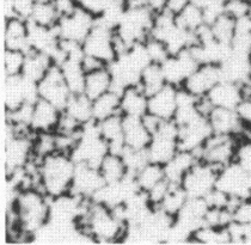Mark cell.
Here are the masks:
<instances>
[{
    "mask_svg": "<svg viewBox=\"0 0 251 245\" xmlns=\"http://www.w3.org/2000/svg\"><path fill=\"white\" fill-rule=\"evenodd\" d=\"M40 98L48 100L60 110H64L70 100L72 92L68 89L61 69L59 65L54 64L48 71L45 78L39 83Z\"/></svg>",
    "mask_w": 251,
    "mask_h": 245,
    "instance_id": "cell-11",
    "label": "cell"
},
{
    "mask_svg": "<svg viewBox=\"0 0 251 245\" xmlns=\"http://www.w3.org/2000/svg\"><path fill=\"white\" fill-rule=\"evenodd\" d=\"M177 86L165 84L162 89L149 97L147 113L160 120H174L177 110Z\"/></svg>",
    "mask_w": 251,
    "mask_h": 245,
    "instance_id": "cell-19",
    "label": "cell"
},
{
    "mask_svg": "<svg viewBox=\"0 0 251 245\" xmlns=\"http://www.w3.org/2000/svg\"><path fill=\"white\" fill-rule=\"evenodd\" d=\"M225 13L234 20L247 17L250 13V4L248 0H226Z\"/></svg>",
    "mask_w": 251,
    "mask_h": 245,
    "instance_id": "cell-45",
    "label": "cell"
},
{
    "mask_svg": "<svg viewBox=\"0 0 251 245\" xmlns=\"http://www.w3.org/2000/svg\"><path fill=\"white\" fill-rule=\"evenodd\" d=\"M190 242L202 244H225L231 243V238L227 227L219 228L203 225L194 232Z\"/></svg>",
    "mask_w": 251,
    "mask_h": 245,
    "instance_id": "cell-38",
    "label": "cell"
},
{
    "mask_svg": "<svg viewBox=\"0 0 251 245\" xmlns=\"http://www.w3.org/2000/svg\"><path fill=\"white\" fill-rule=\"evenodd\" d=\"M111 85H113V75L106 66L104 69L86 73L84 94L90 99L94 100L105 92H108L111 89Z\"/></svg>",
    "mask_w": 251,
    "mask_h": 245,
    "instance_id": "cell-30",
    "label": "cell"
},
{
    "mask_svg": "<svg viewBox=\"0 0 251 245\" xmlns=\"http://www.w3.org/2000/svg\"><path fill=\"white\" fill-rule=\"evenodd\" d=\"M59 66L72 95L84 94L86 72L83 69L81 60L68 58L64 62H61Z\"/></svg>",
    "mask_w": 251,
    "mask_h": 245,
    "instance_id": "cell-31",
    "label": "cell"
},
{
    "mask_svg": "<svg viewBox=\"0 0 251 245\" xmlns=\"http://www.w3.org/2000/svg\"><path fill=\"white\" fill-rule=\"evenodd\" d=\"M62 111L70 115L72 119H75L81 126L94 121L92 100L85 94L72 95L67 105Z\"/></svg>",
    "mask_w": 251,
    "mask_h": 245,
    "instance_id": "cell-32",
    "label": "cell"
},
{
    "mask_svg": "<svg viewBox=\"0 0 251 245\" xmlns=\"http://www.w3.org/2000/svg\"><path fill=\"white\" fill-rule=\"evenodd\" d=\"M234 162L241 165L248 173H251V141L249 139L239 138Z\"/></svg>",
    "mask_w": 251,
    "mask_h": 245,
    "instance_id": "cell-44",
    "label": "cell"
},
{
    "mask_svg": "<svg viewBox=\"0 0 251 245\" xmlns=\"http://www.w3.org/2000/svg\"><path fill=\"white\" fill-rule=\"evenodd\" d=\"M114 35L115 32L113 29L96 20L94 28L87 35L85 41L81 43L84 53L102 60L106 65L111 64L117 56L114 45Z\"/></svg>",
    "mask_w": 251,
    "mask_h": 245,
    "instance_id": "cell-9",
    "label": "cell"
},
{
    "mask_svg": "<svg viewBox=\"0 0 251 245\" xmlns=\"http://www.w3.org/2000/svg\"><path fill=\"white\" fill-rule=\"evenodd\" d=\"M119 114H121V94L119 92L109 90L102 96L92 100L94 121L100 122Z\"/></svg>",
    "mask_w": 251,
    "mask_h": 245,
    "instance_id": "cell-29",
    "label": "cell"
},
{
    "mask_svg": "<svg viewBox=\"0 0 251 245\" xmlns=\"http://www.w3.org/2000/svg\"><path fill=\"white\" fill-rule=\"evenodd\" d=\"M110 1L111 0H77L79 6L94 15L96 18L104 12Z\"/></svg>",
    "mask_w": 251,
    "mask_h": 245,
    "instance_id": "cell-48",
    "label": "cell"
},
{
    "mask_svg": "<svg viewBox=\"0 0 251 245\" xmlns=\"http://www.w3.org/2000/svg\"><path fill=\"white\" fill-rule=\"evenodd\" d=\"M100 135L109 145V152L120 154L126 148L124 141V123H122V114L114 115L103 121L97 122Z\"/></svg>",
    "mask_w": 251,
    "mask_h": 245,
    "instance_id": "cell-25",
    "label": "cell"
},
{
    "mask_svg": "<svg viewBox=\"0 0 251 245\" xmlns=\"http://www.w3.org/2000/svg\"><path fill=\"white\" fill-rule=\"evenodd\" d=\"M100 172L105 183H116L128 175L127 167L120 154L109 152L100 165Z\"/></svg>",
    "mask_w": 251,
    "mask_h": 245,
    "instance_id": "cell-33",
    "label": "cell"
},
{
    "mask_svg": "<svg viewBox=\"0 0 251 245\" xmlns=\"http://www.w3.org/2000/svg\"><path fill=\"white\" fill-rule=\"evenodd\" d=\"M125 146L132 149H146L152 140V134L139 116L122 115Z\"/></svg>",
    "mask_w": 251,
    "mask_h": 245,
    "instance_id": "cell-21",
    "label": "cell"
},
{
    "mask_svg": "<svg viewBox=\"0 0 251 245\" xmlns=\"http://www.w3.org/2000/svg\"><path fill=\"white\" fill-rule=\"evenodd\" d=\"M146 149L150 162L165 165L178 152V139L155 133L152 135L151 143Z\"/></svg>",
    "mask_w": 251,
    "mask_h": 245,
    "instance_id": "cell-23",
    "label": "cell"
},
{
    "mask_svg": "<svg viewBox=\"0 0 251 245\" xmlns=\"http://www.w3.org/2000/svg\"><path fill=\"white\" fill-rule=\"evenodd\" d=\"M187 4H189V0H168V7L166 9L170 10L175 15H177Z\"/></svg>",
    "mask_w": 251,
    "mask_h": 245,
    "instance_id": "cell-53",
    "label": "cell"
},
{
    "mask_svg": "<svg viewBox=\"0 0 251 245\" xmlns=\"http://www.w3.org/2000/svg\"><path fill=\"white\" fill-rule=\"evenodd\" d=\"M108 153L109 145L100 135L97 122L91 121L81 128L77 144L70 156L75 164L100 168L103 158Z\"/></svg>",
    "mask_w": 251,
    "mask_h": 245,
    "instance_id": "cell-5",
    "label": "cell"
},
{
    "mask_svg": "<svg viewBox=\"0 0 251 245\" xmlns=\"http://www.w3.org/2000/svg\"><path fill=\"white\" fill-rule=\"evenodd\" d=\"M212 134L213 129L208 119L202 116L187 126L179 127L178 148L194 152L200 160L201 149Z\"/></svg>",
    "mask_w": 251,
    "mask_h": 245,
    "instance_id": "cell-14",
    "label": "cell"
},
{
    "mask_svg": "<svg viewBox=\"0 0 251 245\" xmlns=\"http://www.w3.org/2000/svg\"><path fill=\"white\" fill-rule=\"evenodd\" d=\"M147 7L157 15V13L166 10V7H168V0H149Z\"/></svg>",
    "mask_w": 251,
    "mask_h": 245,
    "instance_id": "cell-52",
    "label": "cell"
},
{
    "mask_svg": "<svg viewBox=\"0 0 251 245\" xmlns=\"http://www.w3.org/2000/svg\"><path fill=\"white\" fill-rule=\"evenodd\" d=\"M25 53L21 50L5 49L2 54V71L5 75L21 74L25 61Z\"/></svg>",
    "mask_w": 251,
    "mask_h": 245,
    "instance_id": "cell-42",
    "label": "cell"
},
{
    "mask_svg": "<svg viewBox=\"0 0 251 245\" xmlns=\"http://www.w3.org/2000/svg\"><path fill=\"white\" fill-rule=\"evenodd\" d=\"M62 110L56 108L48 100L40 98L34 105L30 128L35 134L39 133H55Z\"/></svg>",
    "mask_w": 251,
    "mask_h": 245,
    "instance_id": "cell-18",
    "label": "cell"
},
{
    "mask_svg": "<svg viewBox=\"0 0 251 245\" xmlns=\"http://www.w3.org/2000/svg\"><path fill=\"white\" fill-rule=\"evenodd\" d=\"M145 46L147 51H149L150 58H151V61L154 62V64H163L170 56L168 48L162 41L150 36L149 40L145 42Z\"/></svg>",
    "mask_w": 251,
    "mask_h": 245,
    "instance_id": "cell-43",
    "label": "cell"
},
{
    "mask_svg": "<svg viewBox=\"0 0 251 245\" xmlns=\"http://www.w3.org/2000/svg\"><path fill=\"white\" fill-rule=\"evenodd\" d=\"M233 221L243 225H251V197L242 198L232 211Z\"/></svg>",
    "mask_w": 251,
    "mask_h": 245,
    "instance_id": "cell-46",
    "label": "cell"
},
{
    "mask_svg": "<svg viewBox=\"0 0 251 245\" xmlns=\"http://www.w3.org/2000/svg\"><path fill=\"white\" fill-rule=\"evenodd\" d=\"M239 138L241 137L213 133L201 149L200 160L222 170L226 165L234 162Z\"/></svg>",
    "mask_w": 251,
    "mask_h": 245,
    "instance_id": "cell-6",
    "label": "cell"
},
{
    "mask_svg": "<svg viewBox=\"0 0 251 245\" xmlns=\"http://www.w3.org/2000/svg\"><path fill=\"white\" fill-rule=\"evenodd\" d=\"M188 197L189 196L181 184H171L168 194L165 195V197L163 198V201L157 208H159L160 211L169 214L170 217L176 218L181 212V209L183 208Z\"/></svg>",
    "mask_w": 251,
    "mask_h": 245,
    "instance_id": "cell-35",
    "label": "cell"
},
{
    "mask_svg": "<svg viewBox=\"0 0 251 245\" xmlns=\"http://www.w3.org/2000/svg\"><path fill=\"white\" fill-rule=\"evenodd\" d=\"M165 179L164 165L155 164V163L149 162L144 168H141L135 173V181L138 187L143 192H150L155 184Z\"/></svg>",
    "mask_w": 251,
    "mask_h": 245,
    "instance_id": "cell-37",
    "label": "cell"
},
{
    "mask_svg": "<svg viewBox=\"0 0 251 245\" xmlns=\"http://www.w3.org/2000/svg\"><path fill=\"white\" fill-rule=\"evenodd\" d=\"M4 47L5 49L21 50L25 54L31 51L28 42V21L20 17L5 20Z\"/></svg>",
    "mask_w": 251,
    "mask_h": 245,
    "instance_id": "cell-22",
    "label": "cell"
},
{
    "mask_svg": "<svg viewBox=\"0 0 251 245\" xmlns=\"http://www.w3.org/2000/svg\"><path fill=\"white\" fill-rule=\"evenodd\" d=\"M176 22L179 26L189 31L195 32L196 30L200 29L204 23L203 11L201 7L196 6L194 4H187L176 15Z\"/></svg>",
    "mask_w": 251,
    "mask_h": 245,
    "instance_id": "cell-39",
    "label": "cell"
},
{
    "mask_svg": "<svg viewBox=\"0 0 251 245\" xmlns=\"http://www.w3.org/2000/svg\"><path fill=\"white\" fill-rule=\"evenodd\" d=\"M53 65V60L48 54L31 50L26 53L25 61H24V66L21 74L29 80L40 83Z\"/></svg>",
    "mask_w": 251,
    "mask_h": 245,
    "instance_id": "cell-28",
    "label": "cell"
},
{
    "mask_svg": "<svg viewBox=\"0 0 251 245\" xmlns=\"http://www.w3.org/2000/svg\"><path fill=\"white\" fill-rule=\"evenodd\" d=\"M198 162L199 158L194 152L178 149L173 159L169 160L164 165L165 178L171 184H181L188 171Z\"/></svg>",
    "mask_w": 251,
    "mask_h": 245,
    "instance_id": "cell-26",
    "label": "cell"
},
{
    "mask_svg": "<svg viewBox=\"0 0 251 245\" xmlns=\"http://www.w3.org/2000/svg\"><path fill=\"white\" fill-rule=\"evenodd\" d=\"M206 97L214 108L236 110L244 99V91H243V86L239 84L222 80L207 94Z\"/></svg>",
    "mask_w": 251,
    "mask_h": 245,
    "instance_id": "cell-20",
    "label": "cell"
},
{
    "mask_svg": "<svg viewBox=\"0 0 251 245\" xmlns=\"http://www.w3.org/2000/svg\"><path fill=\"white\" fill-rule=\"evenodd\" d=\"M35 4H36V0H4L5 20L20 17L28 21Z\"/></svg>",
    "mask_w": 251,
    "mask_h": 245,
    "instance_id": "cell-41",
    "label": "cell"
},
{
    "mask_svg": "<svg viewBox=\"0 0 251 245\" xmlns=\"http://www.w3.org/2000/svg\"><path fill=\"white\" fill-rule=\"evenodd\" d=\"M248 1H249V4H250V13H249V16L251 17V0H248Z\"/></svg>",
    "mask_w": 251,
    "mask_h": 245,
    "instance_id": "cell-55",
    "label": "cell"
},
{
    "mask_svg": "<svg viewBox=\"0 0 251 245\" xmlns=\"http://www.w3.org/2000/svg\"><path fill=\"white\" fill-rule=\"evenodd\" d=\"M49 200L42 190L30 188L20 190L12 202L7 203V211L13 213L24 238L32 239L35 233L49 221Z\"/></svg>",
    "mask_w": 251,
    "mask_h": 245,
    "instance_id": "cell-2",
    "label": "cell"
},
{
    "mask_svg": "<svg viewBox=\"0 0 251 245\" xmlns=\"http://www.w3.org/2000/svg\"><path fill=\"white\" fill-rule=\"evenodd\" d=\"M208 121L214 134L244 137L247 127L239 119L236 110L225 108H213Z\"/></svg>",
    "mask_w": 251,
    "mask_h": 245,
    "instance_id": "cell-17",
    "label": "cell"
},
{
    "mask_svg": "<svg viewBox=\"0 0 251 245\" xmlns=\"http://www.w3.org/2000/svg\"><path fill=\"white\" fill-rule=\"evenodd\" d=\"M75 163L70 154L54 152L39 159V189L49 198L68 194L73 183Z\"/></svg>",
    "mask_w": 251,
    "mask_h": 245,
    "instance_id": "cell-3",
    "label": "cell"
},
{
    "mask_svg": "<svg viewBox=\"0 0 251 245\" xmlns=\"http://www.w3.org/2000/svg\"><path fill=\"white\" fill-rule=\"evenodd\" d=\"M34 134H15L4 141V167L6 177L22 170L34 157Z\"/></svg>",
    "mask_w": 251,
    "mask_h": 245,
    "instance_id": "cell-7",
    "label": "cell"
},
{
    "mask_svg": "<svg viewBox=\"0 0 251 245\" xmlns=\"http://www.w3.org/2000/svg\"><path fill=\"white\" fill-rule=\"evenodd\" d=\"M77 226L89 241L97 243L124 242L128 227L113 209L92 200L78 219Z\"/></svg>",
    "mask_w": 251,
    "mask_h": 245,
    "instance_id": "cell-1",
    "label": "cell"
},
{
    "mask_svg": "<svg viewBox=\"0 0 251 245\" xmlns=\"http://www.w3.org/2000/svg\"><path fill=\"white\" fill-rule=\"evenodd\" d=\"M105 184L100 169L87 164H75L71 194L91 200L95 194Z\"/></svg>",
    "mask_w": 251,
    "mask_h": 245,
    "instance_id": "cell-16",
    "label": "cell"
},
{
    "mask_svg": "<svg viewBox=\"0 0 251 245\" xmlns=\"http://www.w3.org/2000/svg\"><path fill=\"white\" fill-rule=\"evenodd\" d=\"M222 80L223 77L220 65H200L198 70L188 77L181 88L189 91L194 96L200 98L207 96V94Z\"/></svg>",
    "mask_w": 251,
    "mask_h": 245,
    "instance_id": "cell-15",
    "label": "cell"
},
{
    "mask_svg": "<svg viewBox=\"0 0 251 245\" xmlns=\"http://www.w3.org/2000/svg\"><path fill=\"white\" fill-rule=\"evenodd\" d=\"M60 15L53 0H36L34 10L28 21L34 22L42 26L53 28L58 24Z\"/></svg>",
    "mask_w": 251,
    "mask_h": 245,
    "instance_id": "cell-34",
    "label": "cell"
},
{
    "mask_svg": "<svg viewBox=\"0 0 251 245\" xmlns=\"http://www.w3.org/2000/svg\"><path fill=\"white\" fill-rule=\"evenodd\" d=\"M95 23L96 17L78 5L72 13L60 17L55 28L60 40L83 43L94 28Z\"/></svg>",
    "mask_w": 251,
    "mask_h": 245,
    "instance_id": "cell-8",
    "label": "cell"
},
{
    "mask_svg": "<svg viewBox=\"0 0 251 245\" xmlns=\"http://www.w3.org/2000/svg\"><path fill=\"white\" fill-rule=\"evenodd\" d=\"M171 183L168 181V179H163L162 182H159L158 184L152 188L150 192H147V195H149L150 203H151L152 207L157 208L158 206L160 205V202L163 201V198L165 197V195L168 194L169 189H170Z\"/></svg>",
    "mask_w": 251,
    "mask_h": 245,
    "instance_id": "cell-47",
    "label": "cell"
},
{
    "mask_svg": "<svg viewBox=\"0 0 251 245\" xmlns=\"http://www.w3.org/2000/svg\"><path fill=\"white\" fill-rule=\"evenodd\" d=\"M211 1L212 0H189L190 4L196 5V6L201 7V9H204V7H206Z\"/></svg>",
    "mask_w": 251,
    "mask_h": 245,
    "instance_id": "cell-54",
    "label": "cell"
},
{
    "mask_svg": "<svg viewBox=\"0 0 251 245\" xmlns=\"http://www.w3.org/2000/svg\"><path fill=\"white\" fill-rule=\"evenodd\" d=\"M160 66L166 84L181 88L188 77L198 70L200 64L192 55L189 49H185L177 55L169 56Z\"/></svg>",
    "mask_w": 251,
    "mask_h": 245,
    "instance_id": "cell-13",
    "label": "cell"
},
{
    "mask_svg": "<svg viewBox=\"0 0 251 245\" xmlns=\"http://www.w3.org/2000/svg\"><path fill=\"white\" fill-rule=\"evenodd\" d=\"M81 65H83V69L86 73L94 72V71L104 69V67L108 66L105 62L102 61V60L94 58V56L86 55V54L84 55L83 60H81Z\"/></svg>",
    "mask_w": 251,
    "mask_h": 245,
    "instance_id": "cell-51",
    "label": "cell"
},
{
    "mask_svg": "<svg viewBox=\"0 0 251 245\" xmlns=\"http://www.w3.org/2000/svg\"><path fill=\"white\" fill-rule=\"evenodd\" d=\"M219 171L217 168L199 160L182 179L181 186L189 197H204L215 188Z\"/></svg>",
    "mask_w": 251,
    "mask_h": 245,
    "instance_id": "cell-10",
    "label": "cell"
},
{
    "mask_svg": "<svg viewBox=\"0 0 251 245\" xmlns=\"http://www.w3.org/2000/svg\"><path fill=\"white\" fill-rule=\"evenodd\" d=\"M237 114H238L241 121L244 123L245 127L251 126V97L244 98L242 100L241 104L236 109Z\"/></svg>",
    "mask_w": 251,
    "mask_h": 245,
    "instance_id": "cell-49",
    "label": "cell"
},
{
    "mask_svg": "<svg viewBox=\"0 0 251 245\" xmlns=\"http://www.w3.org/2000/svg\"><path fill=\"white\" fill-rule=\"evenodd\" d=\"M149 110V97L140 86H128L121 95L122 115L143 118Z\"/></svg>",
    "mask_w": 251,
    "mask_h": 245,
    "instance_id": "cell-27",
    "label": "cell"
},
{
    "mask_svg": "<svg viewBox=\"0 0 251 245\" xmlns=\"http://www.w3.org/2000/svg\"><path fill=\"white\" fill-rule=\"evenodd\" d=\"M155 13L147 6L128 7L116 26L117 39L129 49L136 43H145L151 35Z\"/></svg>",
    "mask_w": 251,
    "mask_h": 245,
    "instance_id": "cell-4",
    "label": "cell"
},
{
    "mask_svg": "<svg viewBox=\"0 0 251 245\" xmlns=\"http://www.w3.org/2000/svg\"><path fill=\"white\" fill-rule=\"evenodd\" d=\"M1 99L5 113L15 111L26 103L23 75H5L2 79Z\"/></svg>",
    "mask_w": 251,
    "mask_h": 245,
    "instance_id": "cell-24",
    "label": "cell"
},
{
    "mask_svg": "<svg viewBox=\"0 0 251 245\" xmlns=\"http://www.w3.org/2000/svg\"><path fill=\"white\" fill-rule=\"evenodd\" d=\"M60 17L72 13L78 7L77 0H53Z\"/></svg>",
    "mask_w": 251,
    "mask_h": 245,
    "instance_id": "cell-50",
    "label": "cell"
},
{
    "mask_svg": "<svg viewBox=\"0 0 251 245\" xmlns=\"http://www.w3.org/2000/svg\"><path fill=\"white\" fill-rule=\"evenodd\" d=\"M166 84L164 74H163L160 64H150L141 73L139 86L146 94L147 97L152 96L158 90H160Z\"/></svg>",
    "mask_w": 251,
    "mask_h": 245,
    "instance_id": "cell-36",
    "label": "cell"
},
{
    "mask_svg": "<svg viewBox=\"0 0 251 245\" xmlns=\"http://www.w3.org/2000/svg\"><path fill=\"white\" fill-rule=\"evenodd\" d=\"M211 29L215 40L222 43L231 45L234 36V30H236V20L228 16L227 13H224L214 23L211 24Z\"/></svg>",
    "mask_w": 251,
    "mask_h": 245,
    "instance_id": "cell-40",
    "label": "cell"
},
{
    "mask_svg": "<svg viewBox=\"0 0 251 245\" xmlns=\"http://www.w3.org/2000/svg\"><path fill=\"white\" fill-rule=\"evenodd\" d=\"M215 188L228 196L239 198L251 197L249 173L236 162H232L219 171Z\"/></svg>",
    "mask_w": 251,
    "mask_h": 245,
    "instance_id": "cell-12",
    "label": "cell"
}]
</instances>
